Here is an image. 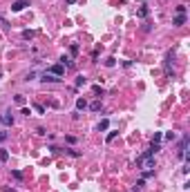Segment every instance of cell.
I'll return each instance as SVG.
<instances>
[{
	"label": "cell",
	"instance_id": "obj_1",
	"mask_svg": "<svg viewBox=\"0 0 190 192\" xmlns=\"http://www.w3.org/2000/svg\"><path fill=\"white\" fill-rule=\"evenodd\" d=\"M25 7H29V0H16V2H11V11H23Z\"/></svg>",
	"mask_w": 190,
	"mask_h": 192
},
{
	"label": "cell",
	"instance_id": "obj_2",
	"mask_svg": "<svg viewBox=\"0 0 190 192\" xmlns=\"http://www.w3.org/2000/svg\"><path fill=\"white\" fill-rule=\"evenodd\" d=\"M40 81H43V83H58V81H61V76H54V74H49V72H45Z\"/></svg>",
	"mask_w": 190,
	"mask_h": 192
},
{
	"label": "cell",
	"instance_id": "obj_3",
	"mask_svg": "<svg viewBox=\"0 0 190 192\" xmlns=\"http://www.w3.org/2000/svg\"><path fill=\"white\" fill-rule=\"evenodd\" d=\"M172 25H174V27H181V25H186V14H177V16L172 18Z\"/></svg>",
	"mask_w": 190,
	"mask_h": 192
},
{
	"label": "cell",
	"instance_id": "obj_4",
	"mask_svg": "<svg viewBox=\"0 0 190 192\" xmlns=\"http://www.w3.org/2000/svg\"><path fill=\"white\" fill-rule=\"evenodd\" d=\"M49 74H54V76H63V74H65V67H63V65H54V67H49Z\"/></svg>",
	"mask_w": 190,
	"mask_h": 192
},
{
	"label": "cell",
	"instance_id": "obj_5",
	"mask_svg": "<svg viewBox=\"0 0 190 192\" xmlns=\"http://www.w3.org/2000/svg\"><path fill=\"white\" fill-rule=\"evenodd\" d=\"M2 123H5L7 127H11V125H14V116H11V112H7V114L2 116Z\"/></svg>",
	"mask_w": 190,
	"mask_h": 192
},
{
	"label": "cell",
	"instance_id": "obj_6",
	"mask_svg": "<svg viewBox=\"0 0 190 192\" xmlns=\"http://www.w3.org/2000/svg\"><path fill=\"white\" fill-rule=\"evenodd\" d=\"M85 107H87V100H85V98H78V100H76V109L81 112V109H85Z\"/></svg>",
	"mask_w": 190,
	"mask_h": 192
},
{
	"label": "cell",
	"instance_id": "obj_7",
	"mask_svg": "<svg viewBox=\"0 0 190 192\" xmlns=\"http://www.w3.org/2000/svg\"><path fill=\"white\" fill-rule=\"evenodd\" d=\"M137 14H139V18H146L148 14H150V11H148V7L143 5V7H139V11H137Z\"/></svg>",
	"mask_w": 190,
	"mask_h": 192
},
{
	"label": "cell",
	"instance_id": "obj_8",
	"mask_svg": "<svg viewBox=\"0 0 190 192\" xmlns=\"http://www.w3.org/2000/svg\"><path fill=\"white\" fill-rule=\"evenodd\" d=\"M7 159H9L7 150H5V148H0V161H7Z\"/></svg>",
	"mask_w": 190,
	"mask_h": 192
},
{
	"label": "cell",
	"instance_id": "obj_9",
	"mask_svg": "<svg viewBox=\"0 0 190 192\" xmlns=\"http://www.w3.org/2000/svg\"><path fill=\"white\" fill-rule=\"evenodd\" d=\"M87 81H85V76H78L76 78V87H81V85H85Z\"/></svg>",
	"mask_w": 190,
	"mask_h": 192
},
{
	"label": "cell",
	"instance_id": "obj_10",
	"mask_svg": "<svg viewBox=\"0 0 190 192\" xmlns=\"http://www.w3.org/2000/svg\"><path fill=\"white\" fill-rule=\"evenodd\" d=\"M90 107L94 109V112H98V109H101V100H94V103H92V105H90Z\"/></svg>",
	"mask_w": 190,
	"mask_h": 192
},
{
	"label": "cell",
	"instance_id": "obj_11",
	"mask_svg": "<svg viewBox=\"0 0 190 192\" xmlns=\"http://www.w3.org/2000/svg\"><path fill=\"white\" fill-rule=\"evenodd\" d=\"M103 130H107V121H101L98 123V132H103Z\"/></svg>",
	"mask_w": 190,
	"mask_h": 192
},
{
	"label": "cell",
	"instance_id": "obj_12",
	"mask_svg": "<svg viewBox=\"0 0 190 192\" xmlns=\"http://www.w3.org/2000/svg\"><path fill=\"white\" fill-rule=\"evenodd\" d=\"M23 38H25V40H29V38H34V31H23Z\"/></svg>",
	"mask_w": 190,
	"mask_h": 192
},
{
	"label": "cell",
	"instance_id": "obj_13",
	"mask_svg": "<svg viewBox=\"0 0 190 192\" xmlns=\"http://www.w3.org/2000/svg\"><path fill=\"white\" fill-rule=\"evenodd\" d=\"M34 78H36V72H29V74L25 76V81H27V83H29V81H34Z\"/></svg>",
	"mask_w": 190,
	"mask_h": 192
},
{
	"label": "cell",
	"instance_id": "obj_14",
	"mask_svg": "<svg viewBox=\"0 0 190 192\" xmlns=\"http://www.w3.org/2000/svg\"><path fill=\"white\" fill-rule=\"evenodd\" d=\"M165 139H168V141H174V139H177V134H174V132H168V134H165Z\"/></svg>",
	"mask_w": 190,
	"mask_h": 192
},
{
	"label": "cell",
	"instance_id": "obj_15",
	"mask_svg": "<svg viewBox=\"0 0 190 192\" xmlns=\"http://www.w3.org/2000/svg\"><path fill=\"white\" fill-rule=\"evenodd\" d=\"M16 105H25V96H16Z\"/></svg>",
	"mask_w": 190,
	"mask_h": 192
},
{
	"label": "cell",
	"instance_id": "obj_16",
	"mask_svg": "<svg viewBox=\"0 0 190 192\" xmlns=\"http://www.w3.org/2000/svg\"><path fill=\"white\" fill-rule=\"evenodd\" d=\"M116 134H119V132H116V130H112V132L107 134V141H112V139H114V136H116Z\"/></svg>",
	"mask_w": 190,
	"mask_h": 192
},
{
	"label": "cell",
	"instance_id": "obj_17",
	"mask_svg": "<svg viewBox=\"0 0 190 192\" xmlns=\"http://www.w3.org/2000/svg\"><path fill=\"white\" fill-rule=\"evenodd\" d=\"M159 141H161V134L157 132V134H154V136H152V143H159Z\"/></svg>",
	"mask_w": 190,
	"mask_h": 192
},
{
	"label": "cell",
	"instance_id": "obj_18",
	"mask_svg": "<svg viewBox=\"0 0 190 192\" xmlns=\"http://www.w3.org/2000/svg\"><path fill=\"white\" fill-rule=\"evenodd\" d=\"M11 174H14V176H16V179H18V181H20V179H23V172H18V170H14V172H11Z\"/></svg>",
	"mask_w": 190,
	"mask_h": 192
},
{
	"label": "cell",
	"instance_id": "obj_19",
	"mask_svg": "<svg viewBox=\"0 0 190 192\" xmlns=\"http://www.w3.org/2000/svg\"><path fill=\"white\" fill-rule=\"evenodd\" d=\"M7 139V132H0V141H5Z\"/></svg>",
	"mask_w": 190,
	"mask_h": 192
}]
</instances>
